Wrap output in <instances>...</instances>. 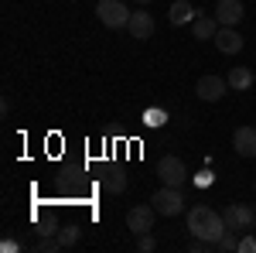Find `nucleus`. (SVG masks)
I'll return each instance as SVG.
<instances>
[{"mask_svg":"<svg viewBox=\"0 0 256 253\" xmlns=\"http://www.w3.org/2000/svg\"><path fill=\"white\" fill-rule=\"evenodd\" d=\"M130 38H137V41H147V38H154V18L147 14V11H134L130 14Z\"/></svg>","mask_w":256,"mask_h":253,"instance_id":"1a4fd4ad","label":"nucleus"},{"mask_svg":"<svg viewBox=\"0 0 256 253\" xmlns=\"http://www.w3.org/2000/svg\"><path fill=\"white\" fill-rule=\"evenodd\" d=\"M126 181H130V178L123 175V171H116V168H113V171H106V175H102V188H106L110 195H120L123 188H126Z\"/></svg>","mask_w":256,"mask_h":253,"instance_id":"2eb2a0df","label":"nucleus"},{"mask_svg":"<svg viewBox=\"0 0 256 253\" xmlns=\"http://www.w3.org/2000/svg\"><path fill=\"white\" fill-rule=\"evenodd\" d=\"M226 82H229V89H236V93H242V89L256 86L253 72H250L246 65H232V69H229V76H226Z\"/></svg>","mask_w":256,"mask_h":253,"instance_id":"ddd939ff","label":"nucleus"},{"mask_svg":"<svg viewBox=\"0 0 256 253\" xmlns=\"http://www.w3.org/2000/svg\"><path fill=\"white\" fill-rule=\"evenodd\" d=\"M188 233L192 236H198V239H208L212 246H216L222 236L229 233L226 229V219H222V212H216L212 205H192L188 209Z\"/></svg>","mask_w":256,"mask_h":253,"instance_id":"f257e3e1","label":"nucleus"},{"mask_svg":"<svg viewBox=\"0 0 256 253\" xmlns=\"http://www.w3.org/2000/svg\"><path fill=\"white\" fill-rule=\"evenodd\" d=\"M137 4H150V0H137Z\"/></svg>","mask_w":256,"mask_h":253,"instance_id":"4be33fe9","label":"nucleus"},{"mask_svg":"<svg viewBox=\"0 0 256 253\" xmlns=\"http://www.w3.org/2000/svg\"><path fill=\"white\" fill-rule=\"evenodd\" d=\"M226 93H229V82H226V79H218V76H202L195 82V96L205 99V103H218Z\"/></svg>","mask_w":256,"mask_h":253,"instance_id":"0eeeda50","label":"nucleus"},{"mask_svg":"<svg viewBox=\"0 0 256 253\" xmlns=\"http://www.w3.org/2000/svg\"><path fill=\"white\" fill-rule=\"evenodd\" d=\"M150 205L158 209V215H181L184 212V195H181V188H174V185H164V188L154 192Z\"/></svg>","mask_w":256,"mask_h":253,"instance_id":"7ed1b4c3","label":"nucleus"},{"mask_svg":"<svg viewBox=\"0 0 256 253\" xmlns=\"http://www.w3.org/2000/svg\"><path fill=\"white\" fill-rule=\"evenodd\" d=\"M253 192H256V181H253Z\"/></svg>","mask_w":256,"mask_h":253,"instance_id":"5701e85b","label":"nucleus"},{"mask_svg":"<svg viewBox=\"0 0 256 253\" xmlns=\"http://www.w3.org/2000/svg\"><path fill=\"white\" fill-rule=\"evenodd\" d=\"M212 14H216V21L222 24V28H236L246 11H242V0H218Z\"/></svg>","mask_w":256,"mask_h":253,"instance_id":"6e6552de","label":"nucleus"},{"mask_svg":"<svg viewBox=\"0 0 256 253\" xmlns=\"http://www.w3.org/2000/svg\"><path fill=\"white\" fill-rule=\"evenodd\" d=\"M130 14H134V11H126L123 0H99L96 4V18L102 21L106 28H126V24H130Z\"/></svg>","mask_w":256,"mask_h":253,"instance_id":"20e7f679","label":"nucleus"},{"mask_svg":"<svg viewBox=\"0 0 256 253\" xmlns=\"http://www.w3.org/2000/svg\"><path fill=\"white\" fill-rule=\"evenodd\" d=\"M208 181H216V175H212V171H202V175H198V185H208Z\"/></svg>","mask_w":256,"mask_h":253,"instance_id":"412c9836","label":"nucleus"},{"mask_svg":"<svg viewBox=\"0 0 256 253\" xmlns=\"http://www.w3.org/2000/svg\"><path fill=\"white\" fill-rule=\"evenodd\" d=\"M222 28L216 21V14H195V21H192V35H195L198 41H208L216 38V31Z\"/></svg>","mask_w":256,"mask_h":253,"instance_id":"f8f14e48","label":"nucleus"},{"mask_svg":"<svg viewBox=\"0 0 256 253\" xmlns=\"http://www.w3.org/2000/svg\"><path fill=\"white\" fill-rule=\"evenodd\" d=\"M253 79H256V72H253Z\"/></svg>","mask_w":256,"mask_h":253,"instance_id":"b1692460","label":"nucleus"},{"mask_svg":"<svg viewBox=\"0 0 256 253\" xmlns=\"http://www.w3.org/2000/svg\"><path fill=\"white\" fill-rule=\"evenodd\" d=\"M222 219H226V229H232V233H250V229H256V209L253 205L232 202V205L222 209Z\"/></svg>","mask_w":256,"mask_h":253,"instance_id":"f03ea898","label":"nucleus"},{"mask_svg":"<svg viewBox=\"0 0 256 253\" xmlns=\"http://www.w3.org/2000/svg\"><path fill=\"white\" fill-rule=\"evenodd\" d=\"M212 41H216V48L222 52V55H236V52H242V35H239L236 28H218Z\"/></svg>","mask_w":256,"mask_h":253,"instance_id":"9d476101","label":"nucleus"},{"mask_svg":"<svg viewBox=\"0 0 256 253\" xmlns=\"http://www.w3.org/2000/svg\"><path fill=\"white\" fill-rule=\"evenodd\" d=\"M154 215H158V209L154 205H134L130 212H126V229L134 236H144L154 229Z\"/></svg>","mask_w":256,"mask_h":253,"instance_id":"423d86ee","label":"nucleus"},{"mask_svg":"<svg viewBox=\"0 0 256 253\" xmlns=\"http://www.w3.org/2000/svg\"><path fill=\"white\" fill-rule=\"evenodd\" d=\"M239 253H256V236H239Z\"/></svg>","mask_w":256,"mask_h":253,"instance_id":"6ab92c4d","label":"nucleus"},{"mask_svg":"<svg viewBox=\"0 0 256 253\" xmlns=\"http://www.w3.org/2000/svg\"><path fill=\"white\" fill-rule=\"evenodd\" d=\"M232 147L239 157H256V127H236Z\"/></svg>","mask_w":256,"mask_h":253,"instance_id":"9b49d317","label":"nucleus"},{"mask_svg":"<svg viewBox=\"0 0 256 253\" xmlns=\"http://www.w3.org/2000/svg\"><path fill=\"white\" fill-rule=\"evenodd\" d=\"M137 250H140V253H154V250H158V239H154L150 233L137 236Z\"/></svg>","mask_w":256,"mask_h":253,"instance_id":"a211bd4d","label":"nucleus"},{"mask_svg":"<svg viewBox=\"0 0 256 253\" xmlns=\"http://www.w3.org/2000/svg\"><path fill=\"white\" fill-rule=\"evenodd\" d=\"M158 178L164 181V185H174V188H181L184 181H188V171H184V161L174 154L160 157L158 161Z\"/></svg>","mask_w":256,"mask_h":253,"instance_id":"39448f33","label":"nucleus"},{"mask_svg":"<svg viewBox=\"0 0 256 253\" xmlns=\"http://www.w3.org/2000/svg\"><path fill=\"white\" fill-rule=\"evenodd\" d=\"M147 123H150V127H160V123H164V113H160V110H158V113H150Z\"/></svg>","mask_w":256,"mask_h":253,"instance_id":"aec40b11","label":"nucleus"},{"mask_svg":"<svg viewBox=\"0 0 256 253\" xmlns=\"http://www.w3.org/2000/svg\"><path fill=\"white\" fill-rule=\"evenodd\" d=\"M58 239H62V246H76V243H79V226H65V229H58Z\"/></svg>","mask_w":256,"mask_h":253,"instance_id":"f3484780","label":"nucleus"},{"mask_svg":"<svg viewBox=\"0 0 256 253\" xmlns=\"http://www.w3.org/2000/svg\"><path fill=\"white\" fill-rule=\"evenodd\" d=\"M216 253H239V233H232V229H229V233L216 243Z\"/></svg>","mask_w":256,"mask_h":253,"instance_id":"dca6fc26","label":"nucleus"},{"mask_svg":"<svg viewBox=\"0 0 256 253\" xmlns=\"http://www.w3.org/2000/svg\"><path fill=\"white\" fill-rule=\"evenodd\" d=\"M168 21L181 28V24H188V21H195V7H192L188 0H174V4H171V11H168Z\"/></svg>","mask_w":256,"mask_h":253,"instance_id":"4468645a","label":"nucleus"}]
</instances>
